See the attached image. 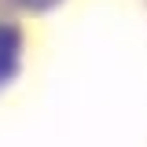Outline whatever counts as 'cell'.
<instances>
[{
	"instance_id": "1",
	"label": "cell",
	"mask_w": 147,
	"mask_h": 147,
	"mask_svg": "<svg viewBox=\"0 0 147 147\" xmlns=\"http://www.w3.org/2000/svg\"><path fill=\"white\" fill-rule=\"evenodd\" d=\"M15 55H18V37L11 33L7 26H0V77H7V74H11Z\"/></svg>"
},
{
	"instance_id": "2",
	"label": "cell",
	"mask_w": 147,
	"mask_h": 147,
	"mask_svg": "<svg viewBox=\"0 0 147 147\" xmlns=\"http://www.w3.org/2000/svg\"><path fill=\"white\" fill-rule=\"evenodd\" d=\"M22 7H33V11H40V7H48V4H55V0H18Z\"/></svg>"
}]
</instances>
